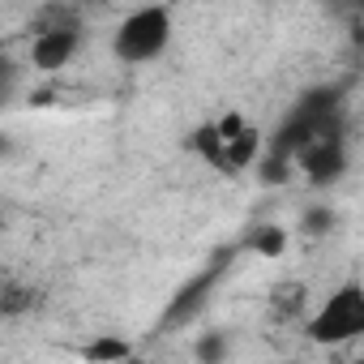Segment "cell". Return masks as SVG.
I'll return each mask as SVG.
<instances>
[{"label":"cell","instance_id":"obj_9","mask_svg":"<svg viewBox=\"0 0 364 364\" xmlns=\"http://www.w3.org/2000/svg\"><path fill=\"white\" fill-rule=\"evenodd\" d=\"M223 133H219V120H206V124H198L193 133H189V150L206 163V167H215L219 176H223Z\"/></svg>","mask_w":364,"mask_h":364},{"label":"cell","instance_id":"obj_10","mask_svg":"<svg viewBox=\"0 0 364 364\" xmlns=\"http://www.w3.org/2000/svg\"><path fill=\"white\" fill-rule=\"evenodd\" d=\"M249 249H253L257 257H266V262L283 257V249H287V228H279V223H262V228H253Z\"/></svg>","mask_w":364,"mask_h":364},{"label":"cell","instance_id":"obj_14","mask_svg":"<svg viewBox=\"0 0 364 364\" xmlns=\"http://www.w3.org/2000/svg\"><path fill=\"white\" fill-rule=\"evenodd\" d=\"M223 351H228V343H223V334H219V330H210V334H202V338H198V355H202V360H219Z\"/></svg>","mask_w":364,"mask_h":364},{"label":"cell","instance_id":"obj_16","mask_svg":"<svg viewBox=\"0 0 364 364\" xmlns=\"http://www.w3.org/2000/svg\"><path fill=\"white\" fill-rule=\"evenodd\" d=\"M360 9H364V0H360Z\"/></svg>","mask_w":364,"mask_h":364},{"label":"cell","instance_id":"obj_11","mask_svg":"<svg viewBox=\"0 0 364 364\" xmlns=\"http://www.w3.org/2000/svg\"><path fill=\"white\" fill-rule=\"evenodd\" d=\"M300 232L313 236V240H317V236H330V232H334V210H330V206H309V210L300 215Z\"/></svg>","mask_w":364,"mask_h":364},{"label":"cell","instance_id":"obj_6","mask_svg":"<svg viewBox=\"0 0 364 364\" xmlns=\"http://www.w3.org/2000/svg\"><path fill=\"white\" fill-rule=\"evenodd\" d=\"M309 317V287L300 279H283L270 287V321L274 326H304Z\"/></svg>","mask_w":364,"mask_h":364},{"label":"cell","instance_id":"obj_8","mask_svg":"<svg viewBox=\"0 0 364 364\" xmlns=\"http://www.w3.org/2000/svg\"><path fill=\"white\" fill-rule=\"evenodd\" d=\"M215 274H219V266H215L210 274H198L185 291H180V296L171 300V309H167V321H189V317L206 304V296H210V287H215Z\"/></svg>","mask_w":364,"mask_h":364},{"label":"cell","instance_id":"obj_4","mask_svg":"<svg viewBox=\"0 0 364 364\" xmlns=\"http://www.w3.org/2000/svg\"><path fill=\"white\" fill-rule=\"evenodd\" d=\"M82 39H86V31H82L77 14L65 9V5H48V9H39V18H35L31 65H35L39 73H60V69H69V60L82 52Z\"/></svg>","mask_w":364,"mask_h":364},{"label":"cell","instance_id":"obj_3","mask_svg":"<svg viewBox=\"0 0 364 364\" xmlns=\"http://www.w3.org/2000/svg\"><path fill=\"white\" fill-rule=\"evenodd\" d=\"M171 43V9L167 5H141L124 14V22L112 35V56L120 65H150Z\"/></svg>","mask_w":364,"mask_h":364},{"label":"cell","instance_id":"obj_7","mask_svg":"<svg viewBox=\"0 0 364 364\" xmlns=\"http://www.w3.org/2000/svg\"><path fill=\"white\" fill-rule=\"evenodd\" d=\"M262 150H266V137H262V129L257 124H249L240 137H232L228 146H223V176H245L257 159H262Z\"/></svg>","mask_w":364,"mask_h":364},{"label":"cell","instance_id":"obj_2","mask_svg":"<svg viewBox=\"0 0 364 364\" xmlns=\"http://www.w3.org/2000/svg\"><path fill=\"white\" fill-rule=\"evenodd\" d=\"M304 334L321 347H338V343H355L364 338V283H338L309 317H304Z\"/></svg>","mask_w":364,"mask_h":364},{"label":"cell","instance_id":"obj_1","mask_svg":"<svg viewBox=\"0 0 364 364\" xmlns=\"http://www.w3.org/2000/svg\"><path fill=\"white\" fill-rule=\"evenodd\" d=\"M343 99H347L343 86L304 90V95L287 107V116L274 124V133H270V141H266L262 180H283V176L296 167V154H300L313 137H321L326 129L343 124V120H338V116H343Z\"/></svg>","mask_w":364,"mask_h":364},{"label":"cell","instance_id":"obj_5","mask_svg":"<svg viewBox=\"0 0 364 364\" xmlns=\"http://www.w3.org/2000/svg\"><path fill=\"white\" fill-rule=\"evenodd\" d=\"M296 171H304L309 185L326 189L334 185V180L347 171V141H343V124L326 129L321 137H313L300 154H296Z\"/></svg>","mask_w":364,"mask_h":364},{"label":"cell","instance_id":"obj_13","mask_svg":"<svg viewBox=\"0 0 364 364\" xmlns=\"http://www.w3.org/2000/svg\"><path fill=\"white\" fill-rule=\"evenodd\" d=\"M35 304V291H26V287H18V283H5V296H0V313L5 317H18L22 309H31Z\"/></svg>","mask_w":364,"mask_h":364},{"label":"cell","instance_id":"obj_12","mask_svg":"<svg viewBox=\"0 0 364 364\" xmlns=\"http://www.w3.org/2000/svg\"><path fill=\"white\" fill-rule=\"evenodd\" d=\"M82 355H86V360H129L133 347H129L124 338H95V343L82 347Z\"/></svg>","mask_w":364,"mask_h":364},{"label":"cell","instance_id":"obj_15","mask_svg":"<svg viewBox=\"0 0 364 364\" xmlns=\"http://www.w3.org/2000/svg\"><path fill=\"white\" fill-rule=\"evenodd\" d=\"M249 129V120L240 116V112H228V116H219V133H223V141H232V137H240Z\"/></svg>","mask_w":364,"mask_h":364}]
</instances>
